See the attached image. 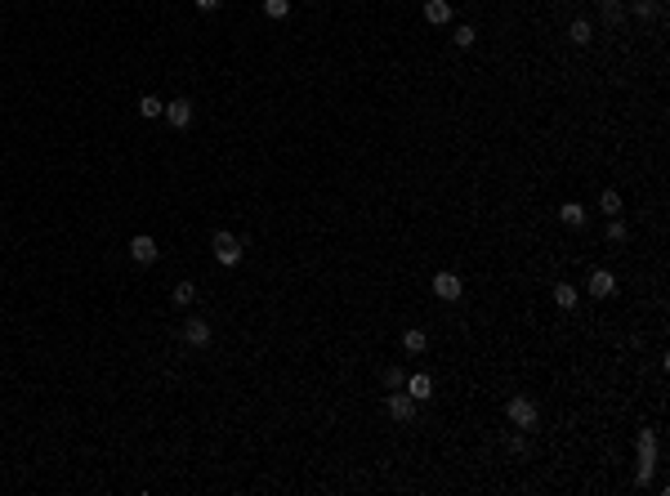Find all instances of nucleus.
<instances>
[{
  "label": "nucleus",
  "instance_id": "nucleus-1",
  "mask_svg": "<svg viewBox=\"0 0 670 496\" xmlns=\"http://www.w3.org/2000/svg\"><path fill=\"white\" fill-rule=\"evenodd\" d=\"M634 452H639V470H634V483L648 487V483H652V470H657V429H639V443H634Z\"/></svg>",
  "mask_w": 670,
  "mask_h": 496
},
{
  "label": "nucleus",
  "instance_id": "nucleus-2",
  "mask_svg": "<svg viewBox=\"0 0 670 496\" xmlns=\"http://www.w3.org/2000/svg\"><path fill=\"white\" fill-rule=\"evenodd\" d=\"M505 416H510V425H518V429H536V403L527 398V393H514V398L505 403Z\"/></svg>",
  "mask_w": 670,
  "mask_h": 496
},
{
  "label": "nucleus",
  "instance_id": "nucleus-3",
  "mask_svg": "<svg viewBox=\"0 0 670 496\" xmlns=\"http://www.w3.org/2000/svg\"><path fill=\"white\" fill-rule=\"evenodd\" d=\"M384 411H389L393 420L407 425V420H416V398H411L407 389H389V398H384Z\"/></svg>",
  "mask_w": 670,
  "mask_h": 496
},
{
  "label": "nucleus",
  "instance_id": "nucleus-4",
  "mask_svg": "<svg viewBox=\"0 0 670 496\" xmlns=\"http://www.w3.org/2000/svg\"><path fill=\"white\" fill-rule=\"evenodd\" d=\"M215 264H224V269H232V264H242V242L232 237V233H215Z\"/></svg>",
  "mask_w": 670,
  "mask_h": 496
},
{
  "label": "nucleus",
  "instance_id": "nucleus-5",
  "mask_svg": "<svg viewBox=\"0 0 670 496\" xmlns=\"http://www.w3.org/2000/svg\"><path fill=\"white\" fill-rule=\"evenodd\" d=\"M210 340H215V331H210L206 318H188L183 322V344H188V349H206Z\"/></svg>",
  "mask_w": 670,
  "mask_h": 496
},
{
  "label": "nucleus",
  "instance_id": "nucleus-6",
  "mask_svg": "<svg viewBox=\"0 0 670 496\" xmlns=\"http://www.w3.org/2000/svg\"><path fill=\"white\" fill-rule=\"evenodd\" d=\"M429 286H433V295H438V300H460V295H465V282H460L456 273H447V269H443V273H433V282H429Z\"/></svg>",
  "mask_w": 670,
  "mask_h": 496
},
{
  "label": "nucleus",
  "instance_id": "nucleus-7",
  "mask_svg": "<svg viewBox=\"0 0 670 496\" xmlns=\"http://www.w3.org/2000/svg\"><path fill=\"white\" fill-rule=\"evenodd\" d=\"M585 291H590L594 300H612V295H617V277L608 269H594L590 277H585Z\"/></svg>",
  "mask_w": 670,
  "mask_h": 496
},
{
  "label": "nucleus",
  "instance_id": "nucleus-8",
  "mask_svg": "<svg viewBox=\"0 0 670 496\" xmlns=\"http://www.w3.org/2000/svg\"><path fill=\"white\" fill-rule=\"evenodd\" d=\"M157 255H161V251H157V242L148 237V233L130 237V259H134V264H157Z\"/></svg>",
  "mask_w": 670,
  "mask_h": 496
},
{
  "label": "nucleus",
  "instance_id": "nucleus-9",
  "mask_svg": "<svg viewBox=\"0 0 670 496\" xmlns=\"http://www.w3.org/2000/svg\"><path fill=\"white\" fill-rule=\"evenodd\" d=\"M161 117L170 121L175 130H188V125H192V103H188V98H175V103H165Z\"/></svg>",
  "mask_w": 670,
  "mask_h": 496
},
{
  "label": "nucleus",
  "instance_id": "nucleus-10",
  "mask_svg": "<svg viewBox=\"0 0 670 496\" xmlns=\"http://www.w3.org/2000/svg\"><path fill=\"white\" fill-rule=\"evenodd\" d=\"M402 389H407L416 403H429V398H433V380H429L425 371H411V376H407V385H402Z\"/></svg>",
  "mask_w": 670,
  "mask_h": 496
},
{
  "label": "nucleus",
  "instance_id": "nucleus-11",
  "mask_svg": "<svg viewBox=\"0 0 670 496\" xmlns=\"http://www.w3.org/2000/svg\"><path fill=\"white\" fill-rule=\"evenodd\" d=\"M425 23L429 27H447L451 23V0H425Z\"/></svg>",
  "mask_w": 670,
  "mask_h": 496
},
{
  "label": "nucleus",
  "instance_id": "nucleus-12",
  "mask_svg": "<svg viewBox=\"0 0 670 496\" xmlns=\"http://www.w3.org/2000/svg\"><path fill=\"white\" fill-rule=\"evenodd\" d=\"M559 219H563L567 228H585V219H590V215H585L581 202H563V206H559Z\"/></svg>",
  "mask_w": 670,
  "mask_h": 496
},
{
  "label": "nucleus",
  "instance_id": "nucleus-13",
  "mask_svg": "<svg viewBox=\"0 0 670 496\" xmlns=\"http://www.w3.org/2000/svg\"><path fill=\"white\" fill-rule=\"evenodd\" d=\"M402 349H407V353H425V349H429V336H425L421 326L402 331Z\"/></svg>",
  "mask_w": 670,
  "mask_h": 496
},
{
  "label": "nucleus",
  "instance_id": "nucleus-14",
  "mask_svg": "<svg viewBox=\"0 0 670 496\" xmlns=\"http://www.w3.org/2000/svg\"><path fill=\"white\" fill-rule=\"evenodd\" d=\"M555 304H559V309H577V304H581V291H577L572 282H559V286H555Z\"/></svg>",
  "mask_w": 670,
  "mask_h": 496
},
{
  "label": "nucleus",
  "instance_id": "nucleus-15",
  "mask_svg": "<svg viewBox=\"0 0 670 496\" xmlns=\"http://www.w3.org/2000/svg\"><path fill=\"white\" fill-rule=\"evenodd\" d=\"M567 41H572V45H590V41H594V27L585 23V19H572V27H567Z\"/></svg>",
  "mask_w": 670,
  "mask_h": 496
},
{
  "label": "nucleus",
  "instance_id": "nucleus-16",
  "mask_svg": "<svg viewBox=\"0 0 670 496\" xmlns=\"http://www.w3.org/2000/svg\"><path fill=\"white\" fill-rule=\"evenodd\" d=\"M599 210L608 215V219H612V215H622V192H617V188H603V192H599Z\"/></svg>",
  "mask_w": 670,
  "mask_h": 496
},
{
  "label": "nucleus",
  "instance_id": "nucleus-17",
  "mask_svg": "<svg viewBox=\"0 0 670 496\" xmlns=\"http://www.w3.org/2000/svg\"><path fill=\"white\" fill-rule=\"evenodd\" d=\"M603 23H608V27H622L626 23V5H622V0H603Z\"/></svg>",
  "mask_w": 670,
  "mask_h": 496
},
{
  "label": "nucleus",
  "instance_id": "nucleus-18",
  "mask_svg": "<svg viewBox=\"0 0 670 496\" xmlns=\"http://www.w3.org/2000/svg\"><path fill=\"white\" fill-rule=\"evenodd\" d=\"M630 14L648 23V19H657V14H661V5H657V0H630Z\"/></svg>",
  "mask_w": 670,
  "mask_h": 496
},
{
  "label": "nucleus",
  "instance_id": "nucleus-19",
  "mask_svg": "<svg viewBox=\"0 0 670 496\" xmlns=\"http://www.w3.org/2000/svg\"><path fill=\"white\" fill-rule=\"evenodd\" d=\"M170 300H175V309H188V304L197 300V286H192V282H179V286L170 291Z\"/></svg>",
  "mask_w": 670,
  "mask_h": 496
},
{
  "label": "nucleus",
  "instance_id": "nucleus-20",
  "mask_svg": "<svg viewBox=\"0 0 670 496\" xmlns=\"http://www.w3.org/2000/svg\"><path fill=\"white\" fill-rule=\"evenodd\" d=\"M139 112H143V121H153V117H161V112H165V103H161L157 94H143V98H139Z\"/></svg>",
  "mask_w": 670,
  "mask_h": 496
},
{
  "label": "nucleus",
  "instance_id": "nucleus-21",
  "mask_svg": "<svg viewBox=\"0 0 670 496\" xmlns=\"http://www.w3.org/2000/svg\"><path fill=\"white\" fill-rule=\"evenodd\" d=\"M626 237H630V228H626V219H622V215H612V219H608V242H617V246H622Z\"/></svg>",
  "mask_w": 670,
  "mask_h": 496
},
{
  "label": "nucleus",
  "instance_id": "nucleus-22",
  "mask_svg": "<svg viewBox=\"0 0 670 496\" xmlns=\"http://www.w3.org/2000/svg\"><path fill=\"white\" fill-rule=\"evenodd\" d=\"M451 41H456L460 49H469V45H474V41H478V31H474V27H469V23H460L456 31H451Z\"/></svg>",
  "mask_w": 670,
  "mask_h": 496
},
{
  "label": "nucleus",
  "instance_id": "nucleus-23",
  "mask_svg": "<svg viewBox=\"0 0 670 496\" xmlns=\"http://www.w3.org/2000/svg\"><path fill=\"white\" fill-rule=\"evenodd\" d=\"M264 14H268V19H287V14H291V0H264Z\"/></svg>",
  "mask_w": 670,
  "mask_h": 496
},
{
  "label": "nucleus",
  "instance_id": "nucleus-24",
  "mask_svg": "<svg viewBox=\"0 0 670 496\" xmlns=\"http://www.w3.org/2000/svg\"><path fill=\"white\" fill-rule=\"evenodd\" d=\"M384 385H389V389H402V385H407V371H402V367H384Z\"/></svg>",
  "mask_w": 670,
  "mask_h": 496
},
{
  "label": "nucleus",
  "instance_id": "nucleus-25",
  "mask_svg": "<svg viewBox=\"0 0 670 496\" xmlns=\"http://www.w3.org/2000/svg\"><path fill=\"white\" fill-rule=\"evenodd\" d=\"M224 0H197V9H220Z\"/></svg>",
  "mask_w": 670,
  "mask_h": 496
}]
</instances>
